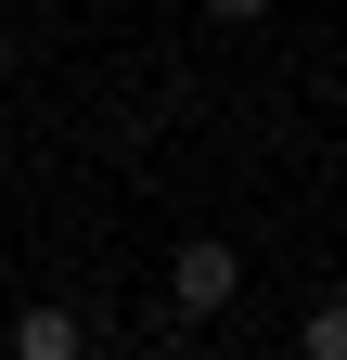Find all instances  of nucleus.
Listing matches in <instances>:
<instances>
[{"label":"nucleus","instance_id":"obj_2","mask_svg":"<svg viewBox=\"0 0 347 360\" xmlns=\"http://www.w3.org/2000/svg\"><path fill=\"white\" fill-rule=\"evenodd\" d=\"M13 360H91L77 309H26V322H13Z\"/></svg>","mask_w":347,"mask_h":360},{"label":"nucleus","instance_id":"obj_1","mask_svg":"<svg viewBox=\"0 0 347 360\" xmlns=\"http://www.w3.org/2000/svg\"><path fill=\"white\" fill-rule=\"evenodd\" d=\"M232 296H244V257H232L219 232H193L181 257H167V309H181V322H219Z\"/></svg>","mask_w":347,"mask_h":360},{"label":"nucleus","instance_id":"obj_3","mask_svg":"<svg viewBox=\"0 0 347 360\" xmlns=\"http://www.w3.org/2000/svg\"><path fill=\"white\" fill-rule=\"evenodd\" d=\"M296 360H347V309H334V296L309 309V322H296Z\"/></svg>","mask_w":347,"mask_h":360},{"label":"nucleus","instance_id":"obj_4","mask_svg":"<svg viewBox=\"0 0 347 360\" xmlns=\"http://www.w3.org/2000/svg\"><path fill=\"white\" fill-rule=\"evenodd\" d=\"M206 13H219V26H257V13H270V0H206Z\"/></svg>","mask_w":347,"mask_h":360}]
</instances>
